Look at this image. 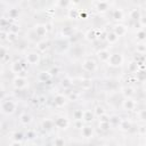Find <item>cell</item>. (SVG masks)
Segmentation results:
<instances>
[{"instance_id": "6da1fadb", "label": "cell", "mask_w": 146, "mask_h": 146, "mask_svg": "<svg viewBox=\"0 0 146 146\" xmlns=\"http://www.w3.org/2000/svg\"><path fill=\"white\" fill-rule=\"evenodd\" d=\"M16 108H17V104L15 100L13 99H3L1 100V104H0V110L2 113L7 114V115H10V114H14L16 112Z\"/></svg>"}, {"instance_id": "7a4b0ae2", "label": "cell", "mask_w": 146, "mask_h": 146, "mask_svg": "<svg viewBox=\"0 0 146 146\" xmlns=\"http://www.w3.org/2000/svg\"><path fill=\"white\" fill-rule=\"evenodd\" d=\"M123 62H124L123 56H122L121 54H119V52H115V54H111V55H110V58H108V60H107L106 63H107L110 66L119 67V66H121V65L123 64Z\"/></svg>"}, {"instance_id": "3957f363", "label": "cell", "mask_w": 146, "mask_h": 146, "mask_svg": "<svg viewBox=\"0 0 146 146\" xmlns=\"http://www.w3.org/2000/svg\"><path fill=\"white\" fill-rule=\"evenodd\" d=\"M25 59L30 65H39L41 60V56L39 51H29L25 55Z\"/></svg>"}, {"instance_id": "277c9868", "label": "cell", "mask_w": 146, "mask_h": 146, "mask_svg": "<svg viewBox=\"0 0 146 146\" xmlns=\"http://www.w3.org/2000/svg\"><path fill=\"white\" fill-rule=\"evenodd\" d=\"M13 86H14L15 89H18V90L24 89V88H26V87L29 86V80H27L25 76L17 75V76H15L14 80H13Z\"/></svg>"}, {"instance_id": "5b68a950", "label": "cell", "mask_w": 146, "mask_h": 146, "mask_svg": "<svg viewBox=\"0 0 146 146\" xmlns=\"http://www.w3.org/2000/svg\"><path fill=\"white\" fill-rule=\"evenodd\" d=\"M81 67H82L83 71L89 72V73H92V72H95L97 70V63H96V60H94L91 58H87V59H84L82 62Z\"/></svg>"}, {"instance_id": "8992f818", "label": "cell", "mask_w": 146, "mask_h": 146, "mask_svg": "<svg viewBox=\"0 0 146 146\" xmlns=\"http://www.w3.org/2000/svg\"><path fill=\"white\" fill-rule=\"evenodd\" d=\"M54 125L58 129H62V130H65L68 128L70 125V120L66 117V116H58L54 120Z\"/></svg>"}, {"instance_id": "52a82bcc", "label": "cell", "mask_w": 146, "mask_h": 146, "mask_svg": "<svg viewBox=\"0 0 146 146\" xmlns=\"http://www.w3.org/2000/svg\"><path fill=\"white\" fill-rule=\"evenodd\" d=\"M32 30L36 34L38 38H43L44 35H47V25H44V24H36V25H34V27Z\"/></svg>"}, {"instance_id": "ba28073f", "label": "cell", "mask_w": 146, "mask_h": 146, "mask_svg": "<svg viewBox=\"0 0 146 146\" xmlns=\"http://www.w3.org/2000/svg\"><path fill=\"white\" fill-rule=\"evenodd\" d=\"M66 103H67V97H65V96L62 95V94H57V95L55 96V98H54V105H55L56 107H58V108L63 107Z\"/></svg>"}, {"instance_id": "9c48e42d", "label": "cell", "mask_w": 146, "mask_h": 146, "mask_svg": "<svg viewBox=\"0 0 146 146\" xmlns=\"http://www.w3.org/2000/svg\"><path fill=\"white\" fill-rule=\"evenodd\" d=\"M94 117H95V114H94V112L91 110H83L81 121H83L86 124H89L90 122H92Z\"/></svg>"}, {"instance_id": "30bf717a", "label": "cell", "mask_w": 146, "mask_h": 146, "mask_svg": "<svg viewBox=\"0 0 146 146\" xmlns=\"http://www.w3.org/2000/svg\"><path fill=\"white\" fill-rule=\"evenodd\" d=\"M122 108L125 111H132L136 108V102L132 98H125L122 102Z\"/></svg>"}, {"instance_id": "8fae6325", "label": "cell", "mask_w": 146, "mask_h": 146, "mask_svg": "<svg viewBox=\"0 0 146 146\" xmlns=\"http://www.w3.org/2000/svg\"><path fill=\"white\" fill-rule=\"evenodd\" d=\"M32 121H33V117H32V115L29 114V113H22V114L19 115V122H21V124H23V125H29V124L32 123Z\"/></svg>"}, {"instance_id": "7c38bea8", "label": "cell", "mask_w": 146, "mask_h": 146, "mask_svg": "<svg viewBox=\"0 0 146 146\" xmlns=\"http://www.w3.org/2000/svg\"><path fill=\"white\" fill-rule=\"evenodd\" d=\"M110 55H111V52L107 49H100V50L97 51V57L99 58L100 62H105L106 63L108 60V58H110Z\"/></svg>"}, {"instance_id": "4fadbf2b", "label": "cell", "mask_w": 146, "mask_h": 146, "mask_svg": "<svg viewBox=\"0 0 146 146\" xmlns=\"http://www.w3.org/2000/svg\"><path fill=\"white\" fill-rule=\"evenodd\" d=\"M81 136L84 137V138H92L94 136V130L90 125H84L81 128Z\"/></svg>"}, {"instance_id": "5bb4252c", "label": "cell", "mask_w": 146, "mask_h": 146, "mask_svg": "<svg viewBox=\"0 0 146 146\" xmlns=\"http://www.w3.org/2000/svg\"><path fill=\"white\" fill-rule=\"evenodd\" d=\"M94 5H95L96 9H97L98 11H100V13L107 11V10H108V6H110V3H108L107 1H98V2H95Z\"/></svg>"}, {"instance_id": "9a60e30c", "label": "cell", "mask_w": 146, "mask_h": 146, "mask_svg": "<svg viewBox=\"0 0 146 146\" xmlns=\"http://www.w3.org/2000/svg\"><path fill=\"white\" fill-rule=\"evenodd\" d=\"M113 32L120 38V36H122V35H124V34L127 33V27H125L124 25L116 24V25H114V27H113Z\"/></svg>"}, {"instance_id": "2e32d148", "label": "cell", "mask_w": 146, "mask_h": 146, "mask_svg": "<svg viewBox=\"0 0 146 146\" xmlns=\"http://www.w3.org/2000/svg\"><path fill=\"white\" fill-rule=\"evenodd\" d=\"M23 64L22 63H19V62H14L13 64H11V71L14 72V73H17V74H19V73H22L23 72Z\"/></svg>"}, {"instance_id": "e0dca14e", "label": "cell", "mask_w": 146, "mask_h": 146, "mask_svg": "<svg viewBox=\"0 0 146 146\" xmlns=\"http://www.w3.org/2000/svg\"><path fill=\"white\" fill-rule=\"evenodd\" d=\"M112 17L115 21H122L124 18V14L121 9H114L113 13H112Z\"/></svg>"}, {"instance_id": "ac0fdd59", "label": "cell", "mask_w": 146, "mask_h": 146, "mask_svg": "<svg viewBox=\"0 0 146 146\" xmlns=\"http://www.w3.org/2000/svg\"><path fill=\"white\" fill-rule=\"evenodd\" d=\"M41 125L44 130H50L54 127V120L51 119H43V121L41 122Z\"/></svg>"}, {"instance_id": "d6986e66", "label": "cell", "mask_w": 146, "mask_h": 146, "mask_svg": "<svg viewBox=\"0 0 146 146\" xmlns=\"http://www.w3.org/2000/svg\"><path fill=\"white\" fill-rule=\"evenodd\" d=\"M96 32H97V30H95V29H92V30H89L87 33H86V39L88 40V41H95L96 39H97V34H96Z\"/></svg>"}, {"instance_id": "ffe728a7", "label": "cell", "mask_w": 146, "mask_h": 146, "mask_svg": "<svg viewBox=\"0 0 146 146\" xmlns=\"http://www.w3.org/2000/svg\"><path fill=\"white\" fill-rule=\"evenodd\" d=\"M106 39H107V41H108L111 44H114V43H116V42H117L119 36H117L113 31H111V32H108V33H107Z\"/></svg>"}, {"instance_id": "44dd1931", "label": "cell", "mask_w": 146, "mask_h": 146, "mask_svg": "<svg viewBox=\"0 0 146 146\" xmlns=\"http://www.w3.org/2000/svg\"><path fill=\"white\" fill-rule=\"evenodd\" d=\"M48 47H49V42H48V41H46V40L39 41V42H38V44H36V48H38V50H39L40 52L46 51V50L48 49Z\"/></svg>"}, {"instance_id": "7402d4cb", "label": "cell", "mask_w": 146, "mask_h": 146, "mask_svg": "<svg viewBox=\"0 0 146 146\" xmlns=\"http://www.w3.org/2000/svg\"><path fill=\"white\" fill-rule=\"evenodd\" d=\"M94 112V114H95V116H98V117H100L102 115H104V114H106V112H105V108L103 107V106H96L95 107V110L92 111Z\"/></svg>"}, {"instance_id": "603a6c76", "label": "cell", "mask_w": 146, "mask_h": 146, "mask_svg": "<svg viewBox=\"0 0 146 146\" xmlns=\"http://www.w3.org/2000/svg\"><path fill=\"white\" fill-rule=\"evenodd\" d=\"M120 128H121V130H123V131H128V130L131 128L130 121H128V120H121V122H120Z\"/></svg>"}, {"instance_id": "cb8c5ba5", "label": "cell", "mask_w": 146, "mask_h": 146, "mask_svg": "<svg viewBox=\"0 0 146 146\" xmlns=\"http://www.w3.org/2000/svg\"><path fill=\"white\" fill-rule=\"evenodd\" d=\"M50 78H51V75H50L49 72H41V73L39 74V80H40L41 82H46V81H48Z\"/></svg>"}, {"instance_id": "d4e9b609", "label": "cell", "mask_w": 146, "mask_h": 146, "mask_svg": "<svg viewBox=\"0 0 146 146\" xmlns=\"http://www.w3.org/2000/svg\"><path fill=\"white\" fill-rule=\"evenodd\" d=\"M72 33H73V30H72L70 26H66V27H63V29H62V35L65 36V38L71 36Z\"/></svg>"}, {"instance_id": "484cf974", "label": "cell", "mask_w": 146, "mask_h": 146, "mask_svg": "<svg viewBox=\"0 0 146 146\" xmlns=\"http://www.w3.org/2000/svg\"><path fill=\"white\" fill-rule=\"evenodd\" d=\"M17 39H18L17 33H14V32H10V31L7 33V41H9V42H15Z\"/></svg>"}, {"instance_id": "4316f807", "label": "cell", "mask_w": 146, "mask_h": 146, "mask_svg": "<svg viewBox=\"0 0 146 146\" xmlns=\"http://www.w3.org/2000/svg\"><path fill=\"white\" fill-rule=\"evenodd\" d=\"M52 144H54V146H65V140L62 137H56L54 139Z\"/></svg>"}, {"instance_id": "83f0119b", "label": "cell", "mask_w": 146, "mask_h": 146, "mask_svg": "<svg viewBox=\"0 0 146 146\" xmlns=\"http://www.w3.org/2000/svg\"><path fill=\"white\" fill-rule=\"evenodd\" d=\"M129 15H130V18L131 19H137L138 21L140 18V14H139V10L138 9H132Z\"/></svg>"}, {"instance_id": "f1b7e54d", "label": "cell", "mask_w": 146, "mask_h": 146, "mask_svg": "<svg viewBox=\"0 0 146 146\" xmlns=\"http://www.w3.org/2000/svg\"><path fill=\"white\" fill-rule=\"evenodd\" d=\"M80 11L76 9V8H72V9H68V16L71 18H78Z\"/></svg>"}, {"instance_id": "f546056e", "label": "cell", "mask_w": 146, "mask_h": 146, "mask_svg": "<svg viewBox=\"0 0 146 146\" xmlns=\"http://www.w3.org/2000/svg\"><path fill=\"white\" fill-rule=\"evenodd\" d=\"M82 112H83V110H76L73 113V116H74V119L76 121H81V119H82Z\"/></svg>"}, {"instance_id": "4dcf8cb0", "label": "cell", "mask_w": 146, "mask_h": 146, "mask_svg": "<svg viewBox=\"0 0 146 146\" xmlns=\"http://www.w3.org/2000/svg\"><path fill=\"white\" fill-rule=\"evenodd\" d=\"M62 86H63L64 88H68V87H71V86H72V80H71L70 78H65V79H63V81H62Z\"/></svg>"}, {"instance_id": "1f68e13d", "label": "cell", "mask_w": 146, "mask_h": 146, "mask_svg": "<svg viewBox=\"0 0 146 146\" xmlns=\"http://www.w3.org/2000/svg\"><path fill=\"white\" fill-rule=\"evenodd\" d=\"M133 89L132 88H130V87H128V88H124V95L127 96V98H131V96H132V94H133V91H132Z\"/></svg>"}, {"instance_id": "d6a6232c", "label": "cell", "mask_w": 146, "mask_h": 146, "mask_svg": "<svg viewBox=\"0 0 146 146\" xmlns=\"http://www.w3.org/2000/svg\"><path fill=\"white\" fill-rule=\"evenodd\" d=\"M13 136H14V140H16V141H21L22 143V140L24 139L23 133H21V132H15Z\"/></svg>"}, {"instance_id": "836d02e7", "label": "cell", "mask_w": 146, "mask_h": 146, "mask_svg": "<svg viewBox=\"0 0 146 146\" xmlns=\"http://www.w3.org/2000/svg\"><path fill=\"white\" fill-rule=\"evenodd\" d=\"M26 137H27V139L33 140V139L36 137V133H35V131H33V130H29L27 133H26Z\"/></svg>"}, {"instance_id": "e575fe53", "label": "cell", "mask_w": 146, "mask_h": 146, "mask_svg": "<svg viewBox=\"0 0 146 146\" xmlns=\"http://www.w3.org/2000/svg\"><path fill=\"white\" fill-rule=\"evenodd\" d=\"M7 56V49L3 46H0V59H3Z\"/></svg>"}, {"instance_id": "d590c367", "label": "cell", "mask_w": 146, "mask_h": 146, "mask_svg": "<svg viewBox=\"0 0 146 146\" xmlns=\"http://www.w3.org/2000/svg\"><path fill=\"white\" fill-rule=\"evenodd\" d=\"M18 16V10L17 9H10L9 10V17L10 18H16Z\"/></svg>"}, {"instance_id": "8d00e7d4", "label": "cell", "mask_w": 146, "mask_h": 146, "mask_svg": "<svg viewBox=\"0 0 146 146\" xmlns=\"http://www.w3.org/2000/svg\"><path fill=\"white\" fill-rule=\"evenodd\" d=\"M99 128L102 130H107L110 128V122H99Z\"/></svg>"}, {"instance_id": "74e56055", "label": "cell", "mask_w": 146, "mask_h": 146, "mask_svg": "<svg viewBox=\"0 0 146 146\" xmlns=\"http://www.w3.org/2000/svg\"><path fill=\"white\" fill-rule=\"evenodd\" d=\"M7 33H8V32H6V31H3V30L0 31V41L7 40Z\"/></svg>"}, {"instance_id": "f35d334b", "label": "cell", "mask_w": 146, "mask_h": 146, "mask_svg": "<svg viewBox=\"0 0 146 146\" xmlns=\"http://www.w3.org/2000/svg\"><path fill=\"white\" fill-rule=\"evenodd\" d=\"M137 36H138V40L139 41H144V39H145V32H144V30H140Z\"/></svg>"}, {"instance_id": "ab89813d", "label": "cell", "mask_w": 146, "mask_h": 146, "mask_svg": "<svg viewBox=\"0 0 146 146\" xmlns=\"http://www.w3.org/2000/svg\"><path fill=\"white\" fill-rule=\"evenodd\" d=\"M9 146H23V145H22V143H21V141H16V140H13V141L9 144Z\"/></svg>"}, {"instance_id": "60d3db41", "label": "cell", "mask_w": 146, "mask_h": 146, "mask_svg": "<svg viewBox=\"0 0 146 146\" xmlns=\"http://www.w3.org/2000/svg\"><path fill=\"white\" fill-rule=\"evenodd\" d=\"M3 97H5V91L0 88V100H3Z\"/></svg>"}, {"instance_id": "b9f144b4", "label": "cell", "mask_w": 146, "mask_h": 146, "mask_svg": "<svg viewBox=\"0 0 146 146\" xmlns=\"http://www.w3.org/2000/svg\"><path fill=\"white\" fill-rule=\"evenodd\" d=\"M102 146H107V145H102Z\"/></svg>"}]
</instances>
